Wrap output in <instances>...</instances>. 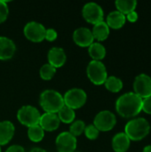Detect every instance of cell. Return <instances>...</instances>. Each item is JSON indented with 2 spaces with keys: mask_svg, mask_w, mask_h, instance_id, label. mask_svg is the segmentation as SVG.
I'll list each match as a JSON object with an SVG mask.
<instances>
[{
  "mask_svg": "<svg viewBox=\"0 0 151 152\" xmlns=\"http://www.w3.org/2000/svg\"><path fill=\"white\" fill-rule=\"evenodd\" d=\"M142 99L134 93L129 92L121 95L116 102V110L123 118H133L140 114Z\"/></svg>",
  "mask_w": 151,
  "mask_h": 152,
  "instance_id": "cell-1",
  "label": "cell"
},
{
  "mask_svg": "<svg viewBox=\"0 0 151 152\" xmlns=\"http://www.w3.org/2000/svg\"><path fill=\"white\" fill-rule=\"evenodd\" d=\"M29 152H47L46 151H44V150H43V149H41V148H34V149H32L31 151Z\"/></svg>",
  "mask_w": 151,
  "mask_h": 152,
  "instance_id": "cell-33",
  "label": "cell"
},
{
  "mask_svg": "<svg viewBox=\"0 0 151 152\" xmlns=\"http://www.w3.org/2000/svg\"><path fill=\"white\" fill-rule=\"evenodd\" d=\"M39 103L45 113H58L65 105L63 96L57 91L45 90L40 94Z\"/></svg>",
  "mask_w": 151,
  "mask_h": 152,
  "instance_id": "cell-3",
  "label": "cell"
},
{
  "mask_svg": "<svg viewBox=\"0 0 151 152\" xmlns=\"http://www.w3.org/2000/svg\"><path fill=\"white\" fill-rule=\"evenodd\" d=\"M14 126L12 122L4 120L0 122V146L7 144L13 137Z\"/></svg>",
  "mask_w": 151,
  "mask_h": 152,
  "instance_id": "cell-16",
  "label": "cell"
},
{
  "mask_svg": "<svg viewBox=\"0 0 151 152\" xmlns=\"http://www.w3.org/2000/svg\"><path fill=\"white\" fill-rule=\"evenodd\" d=\"M84 133H85V135L89 140H95V139L98 138L100 131L93 125H89V126H85Z\"/></svg>",
  "mask_w": 151,
  "mask_h": 152,
  "instance_id": "cell-27",
  "label": "cell"
},
{
  "mask_svg": "<svg viewBox=\"0 0 151 152\" xmlns=\"http://www.w3.org/2000/svg\"><path fill=\"white\" fill-rule=\"evenodd\" d=\"M83 17L84 19L93 25L103 21V17H104V12L101 5H99L96 3H87L84 5L83 10H82Z\"/></svg>",
  "mask_w": 151,
  "mask_h": 152,
  "instance_id": "cell-8",
  "label": "cell"
},
{
  "mask_svg": "<svg viewBox=\"0 0 151 152\" xmlns=\"http://www.w3.org/2000/svg\"><path fill=\"white\" fill-rule=\"evenodd\" d=\"M9 14V9L8 5L5 1L0 0V23L4 22Z\"/></svg>",
  "mask_w": 151,
  "mask_h": 152,
  "instance_id": "cell-28",
  "label": "cell"
},
{
  "mask_svg": "<svg viewBox=\"0 0 151 152\" xmlns=\"http://www.w3.org/2000/svg\"><path fill=\"white\" fill-rule=\"evenodd\" d=\"M87 77L90 81L96 85H103L108 78V73L105 65L100 61H92L86 68Z\"/></svg>",
  "mask_w": 151,
  "mask_h": 152,
  "instance_id": "cell-4",
  "label": "cell"
},
{
  "mask_svg": "<svg viewBox=\"0 0 151 152\" xmlns=\"http://www.w3.org/2000/svg\"><path fill=\"white\" fill-rule=\"evenodd\" d=\"M125 18H126L127 20H129L130 22H135V21L138 20V13H137L135 11H133V12H132L126 14V17H125Z\"/></svg>",
  "mask_w": 151,
  "mask_h": 152,
  "instance_id": "cell-32",
  "label": "cell"
},
{
  "mask_svg": "<svg viewBox=\"0 0 151 152\" xmlns=\"http://www.w3.org/2000/svg\"><path fill=\"white\" fill-rule=\"evenodd\" d=\"M143 152H151V145H148L143 149Z\"/></svg>",
  "mask_w": 151,
  "mask_h": 152,
  "instance_id": "cell-34",
  "label": "cell"
},
{
  "mask_svg": "<svg viewBox=\"0 0 151 152\" xmlns=\"http://www.w3.org/2000/svg\"><path fill=\"white\" fill-rule=\"evenodd\" d=\"M60 119L57 114L54 113H44L41 115L39 120V126L44 131H55L60 126Z\"/></svg>",
  "mask_w": 151,
  "mask_h": 152,
  "instance_id": "cell-14",
  "label": "cell"
},
{
  "mask_svg": "<svg viewBox=\"0 0 151 152\" xmlns=\"http://www.w3.org/2000/svg\"><path fill=\"white\" fill-rule=\"evenodd\" d=\"M92 33H93L94 39H97L99 42L104 41L108 38L109 35V28L105 21H101L93 25Z\"/></svg>",
  "mask_w": 151,
  "mask_h": 152,
  "instance_id": "cell-19",
  "label": "cell"
},
{
  "mask_svg": "<svg viewBox=\"0 0 151 152\" xmlns=\"http://www.w3.org/2000/svg\"><path fill=\"white\" fill-rule=\"evenodd\" d=\"M55 142L59 152H74L77 148V138L69 132L61 133Z\"/></svg>",
  "mask_w": 151,
  "mask_h": 152,
  "instance_id": "cell-11",
  "label": "cell"
},
{
  "mask_svg": "<svg viewBox=\"0 0 151 152\" xmlns=\"http://www.w3.org/2000/svg\"><path fill=\"white\" fill-rule=\"evenodd\" d=\"M116 7L118 12H120L123 14H128L133 11H135L137 1L135 0H117Z\"/></svg>",
  "mask_w": 151,
  "mask_h": 152,
  "instance_id": "cell-21",
  "label": "cell"
},
{
  "mask_svg": "<svg viewBox=\"0 0 151 152\" xmlns=\"http://www.w3.org/2000/svg\"><path fill=\"white\" fill-rule=\"evenodd\" d=\"M89 55L93 61H101L106 56V49L104 45L99 42H93L88 49Z\"/></svg>",
  "mask_w": 151,
  "mask_h": 152,
  "instance_id": "cell-20",
  "label": "cell"
},
{
  "mask_svg": "<svg viewBox=\"0 0 151 152\" xmlns=\"http://www.w3.org/2000/svg\"><path fill=\"white\" fill-rule=\"evenodd\" d=\"M16 51L15 44L6 37H0V60L6 61L11 59Z\"/></svg>",
  "mask_w": 151,
  "mask_h": 152,
  "instance_id": "cell-15",
  "label": "cell"
},
{
  "mask_svg": "<svg viewBox=\"0 0 151 152\" xmlns=\"http://www.w3.org/2000/svg\"><path fill=\"white\" fill-rule=\"evenodd\" d=\"M105 87L111 93H118L122 90L123 88V82L120 78L111 76L109 77L105 83H104Z\"/></svg>",
  "mask_w": 151,
  "mask_h": 152,
  "instance_id": "cell-22",
  "label": "cell"
},
{
  "mask_svg": "<svg viewBox=\"0 0 151 152\" xmlns=\"http://www.w3.org/2000/svg\"><path fill=\"white\" fill-rule=\"evenodd\" d=\"M134 94L142 100L151 96V77L147 74L138 75L133 82Z\"/></svg>",
  "mask_w": 151,
  "mask_h": 152,
  "instance_id": "cell-10",
  "label": "cell"
},
{
  "mask_svg": "<svg viewBox=\"0 0 151 152\" xmlns=\"http://www.w3.org/2000/svg\"><path fill=\"white\" fill-rule=\"evenodd\" d=\"M40 117L41 115L38 110L30 105L22 106L17 112V118L19 122L28 127L38 125Z\"/></svg>",
  "mask_w": 151,
  "mask_h": 152,
  "instance_id": "cell-5",
  "label": "cell"
},
{
  "mask_svg": "<svg viewBox=\"0 0 151 152\" xmlns=\"http://www.w3.org/2000/svg\"><path fill=\"white\" fill-rule=\"evenodd\" d=\"M125 20L126 18L125 14L121 13L118 11H113L109 13L105 22L107 23L109 28H111L113 29H119L125 25Z\"/></svg>",
  "mask_w": 151,
  "mask_h": 152,
  "instance_id": "cell-18",
  "label": "cell"
},
{
  "mask_svg": "<svg viewBox=\"0 0 151 152\" xmlns=\"http://www.w3.org/2000/svg\"><path fill=\"white\" fill-rule=\"evenodd\" d=\"M85 122L82 121V120H77V121H74L72 123V125L70 126V127H69V133L73 136L77 137V136L81 135L85 132Z\"/></svg>",
  "mask_w": 151,
  "mask_h": 152,
  "instance_id": "cell-26",
  "label": "cell"
},
{
  "mask_svg": "<svg viewBox=\"0 0 151 152\" xmlns=\"http://www.w3.org/2000/svg\"><path fill=\"white\" fill-rule=\"evenodd\" d=\"M28 136L29 140L33 142H39L43 140L44 136V131L39 125L30 126L28 130Z\"/></svg>",
  "mask_w": 151,
  "mask_h": 152,
  "instance_id": "cell-24",
  "label": "cell"
},
{
  "mask_svg": "<svg viewBox=\"0 0 151 152\" xmlns=\"http://www.w3.org/2000/svg\"><path fill=\"white\" fill-rule=\"evenodd\" d=\"M58 37V34L56 32L55 29L53 28H48L45 30V36H44V39H46L49 42H53Z\"/></svg>",
  "mask_w": 151,
  "mask_h": 152,
  "instance_id": "cell-29",
  "label": "cell"
},
{
  "mask_svg": "<svg viewBox=\"0 0 151 152\" xmlns=\"http://www.w3.org/2000/svg\"><path fill=\"white\" fill-rule=\"evenodd\" d=\"M45 30L44 25L36 21H30L27 23L24 27L23 32L25 37L31 42L39 43L44 39Z\"/></svg>",
  "mask_w": 151,
  "mask_h": 152,
  "instance_id": "cell-9",
  "label": "cell"
},
{
  "mask_svg": "<svg viewBox=\"0 0 151 152\" xmlns=\"http://www.w3.org/2000/svg\"><path fill=\"white\" fill-rule=\"evenodd\" d=\"M65 106L76 110L83 107L87 100L86 93L80 88H72L69 90L63 96Z\"/></svg>",
  "mask_w": 151,
  "mask_h": 152,
  "instance_id": "cell-6",
  "label": "cell"
},
{
  "mask_svg": "<svg viewBox=\"0 0 151 152\" xmlns=\"http://www.w3.org/2000/svg\"><path fill=\"white\" fill-rule=\"evenodd\" d=\"M0 152H1V146H0Z\"/></svg>",
  "mask_w": 151,
  "mask_h": 152,
  "instance_id": "cell-35",
  "label": "cell"
},
{
  "mask_svg": "<svg viewBox=\"0 0 151 152\" xmlns=\"http://www.w3.org/2000/svg\"><path fill=\"white\" fill-rule=\"evenodd\" d=\"M56 72V69L49 63L44 64L40 69V77L44 80H51Z\"/></svg>",
  "mask_w": 151,
  "mask_h": 152,
  "instance_id": "cell-25",
  "label": "cell"
},
{
  "mask_svg": "<svg viewBox=\"0 0 151 152\" xmlns=\"http://www.w3.org/2000/svg\"><path fill=\"white\" fill-rule=\"evenodd\" d=\"M5 152H25L23 147L20 145H12L10 146Z\"/></svg>",
  "mask_w": 151,
  "mask_h": 152,
  "instance_id": "cell-31",
  "label": "cell"
},
{
  "mask_svg": "<svg viewBox=\"0 0 151 152\" xmlns=\"http://www.w3.org/2000/svg\"><path fill=\"white\" fill-rule=\"evenodd\" d=\"M150 132V125L144 118H137L127 122L125 126V134L130 141H141L147 137Z\"/></svg>",
  "mask_w": 151,
  "mask_h": 152,
  "instance_id": "cell-2",
  "label": "cell"
},
{
  "mask_svg": "<svg viewBox=\"0 0 151 152\" xmlns=\"http://www.w3.org/2000/svg\"><path fill=\"white\" fill-rule=\"evenodd\" d=\"M76 117L75 114V110L67 107V106H63L61 108V110L58 112V118L60 119L61 122L66 123V124H70L74 121Z\"/></svg>",
  "mask_w": 151,
  "mask_h": 152,
  "instance_id": "cell-23",
  "label": "cell"
},
{
  "mask_svg": "<svg viewBox=\"0 0 151 152\" xmlns=\"http://www.w3.org/2000/svg\"><path fill=\"white\" fill-rule=\"evenodd\" d=\"M49 64L55 69L62 67L67 60L66 53L64 50L61 47H52L47 54Z\"/></svg>",
  "mask_w": 151,
  "mask_h": 152,
  "instance_id": "cell-13",
  "label": "cell"
},
{
  "mask_svg": "<svg viewBox=\"0 0 151 152\" xmlns=\"http://www.w3.org/2000/svg\"><path fill=\"white\" fill-rule=\"evenodd\" d=\"M142 110H143L145 113L151 115V96L145 98L142 100Z\"/></svg>",
  "mask_w": 151,
  "mask_h": 152,
  "instance_id": "cell-30",
  "label": "cell"
},
{
  "mask_svg": "<svg viewBox=\"0 0 151 152\" xmlns=\"http://www.w3.org/2000/svg\"><path fill=\"white\" fill-rule=\"evenodd\" d=\"M73 40L81 47H89L94 41L92 30L87 28H78L73 33Z\"/></svg>",
  "mask_w": 151,
  "mask_h": 152,
  "instance_id": "cell-12",
  "label": "cell"
},
{
  "mask_svg": "<svg viewBox=\"0 0 151 152\" xmlns=\"http://www.w3.org/2000/svg\"><path fill=\"white\" fill-rule=\"evenodd\" d=\"M117 123L115 114L109 110H102L99 112L93 120V126L101 132H108L114 128Z\"/></svg>",
  "mask_w": 151,
  "mask_h": 152,
  "instance_id": "cell-7",
  "label": "cell"
},
{
  "mask_svg": "<svg viewBox=\"0 0 151 152\" xmlns=\"http://www.w3.org/2000/svg\"><path fill=\"white\" fill-rule=\"evenodd\" d=\"M130 143L131 141L125 133H118L112 139V148L115 152H126Z\"/></svg>",
  "mask_w": 151,
  "mask_h": 152,
  "instance_id": "cell-17",
  "label": "cell"
}]
</instances>
